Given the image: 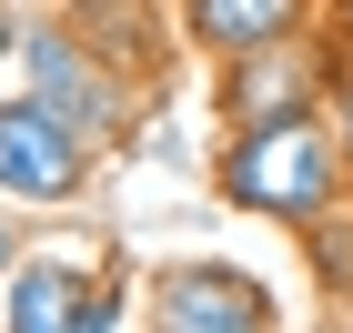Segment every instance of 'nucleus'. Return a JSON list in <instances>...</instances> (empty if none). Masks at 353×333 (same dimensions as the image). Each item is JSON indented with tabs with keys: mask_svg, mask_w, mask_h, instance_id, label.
I'll use <instances>...</instances> for the list:
<instances>
[{
	"mask_svg": "<svg viewBox=\"0 0 353 333\" xmlns=\"http://www.w3.org/2000/svg\"><path fill=\"white\" fill-rule=\"evenodd\" d=\"M222 202L263 222H323L343 202V152H333L323 111H283L222 141Z\"/></svg>",
	"mask_w": 353,
	"mask_h": 333,
	"instance_id": "1",
	"label": "nucleus"
},
{
	"mask_svg": "<svg viewBox=\"0 0 353 333\" xmlns=\"http://www.w3.org/2000/svg\"><path fill=\"white\" fill-rule=\"evenodd\" d=\"M21 71H30V101L51 111L81 152H101L132 121V91H121L101 41H81V21H21Z\"/></svg>",
	"mask_w": 353,
	"mask_h": 333,
	"instance_id": "2",
	"label": "nucleus"
},
{
	"mask_svg": "<svg viewBox=\"0 0 353 333\" xmlns=\"http://www.w3.org/2000/svg\"><path fill=\"white\" fill-rule=\"evenodd\" d=\"M152 333H272V293L243 263H162L152 273Z\"/></svg>",
	"mask_w": 353,
	"mask_h": 333,
	"instance_id": "3",
	"label": "nucleus"
},
{
	"mask_svg": "<svg viewBox=\"0 0 353 333\" xmlns=\"http://www.w3.org/2000/svg\"><path fill=\"white\" fill-rule=\"evenodd\" d=\"M81 182H91V152L61 132L30 91H10V101H0V192L10 202H71Z\"/></svg>",
	"mask_w": 353,
	"mask_h": 333,
	"instance_id": "4",
	"label": "nucleus"
},
{
	"mask_svg": "<svg viewBox=\"0 0 353 333\" xmlns=\"http://www.w3.org/2000/svg\"><path fill=\"white\" fill-rule=\"evenodd\" d=\"M91 263L81 252H21L10 263V293H0V313H10V333H71L91 303Z\"/></svg>",
	"mask_w": 353,
	"mask_h": 333,
	"instance_id": "5",
	"label": "nucleus"
},
{
	"mask_svg": "<svg viewBox=\"0 0 353 333\" xmlns=\"http://www.w3.org/2000/svg\"><path fill=\"white\" fill-rule=\"evenodd\" d=\"M182 30L202 51H222V61H263L283 41H303V0H192Z\"/></svg>",
	"mask_w": 353,
	"mask_h": 333,
	"instance_id": "6",
	"label": "nucleus"
},
{
	"mask_svg": "<svg viewBox=\"0 0 353 333\" xmlns=\"http://www.w3.org/2000/svg\"><path fill=\"white\" fill-rule=\"evenodd\" d=\"M283 111H323V91L303 81V41H283V51L243 61V81H232V132H252V121H283Z\"/></svg>",
	"mask_w": 353,
	"mask_h": 333,
	"instance_id": "7",
	"label": "nucleus"
},
{
	"mask_svg": "<svg viewBox=\"0 0 353 333\" xmlns=\"http://www.w3.org/2000/svg\"><path fill=\"white\" fill-rule=\"evenodd\" d=\"M323 121H333V152H343V192H353V71H343V81H333Z\"/></svg>",
	"mask_w": 353,
	"mask_h": 333,
	"instance_id": "8",
	"label": "nucleus"
},
{
	"mask_svg": "<svg viewBox=\"0 0 353 333\" xmlns=\"http://www.w3.org/2000/svg\"><path fill=\"white\" fill-rule=\"evenodd\" d=\"M71 333H121V283H91V303H81V323H71Z\"/></svg>",
	"mask_w": 353,
	"mask_h": 333,
	"instance_id": "9",
	"label": "nucleus"
},
{
	"mask_svg": "<svg viewBox=\"0 0 353 333\" xmlns=\"http://www.w3.org/2000/svg\"><path fill=\"white\" fill-rule=\"evenodd\" d=\"M10 263H21V232H10V212H0V273H10Z\"/></svg>",
	"mask_w": 353,
	"mask_h": 333,
	"instance_id": "10",
	"label": "nucleus"
}]
</instances>
